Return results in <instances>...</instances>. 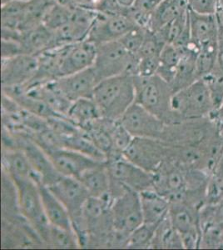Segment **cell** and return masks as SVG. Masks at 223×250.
I'll list each match as a JSON object with an SVG mask.
<instances>
[{
  "label": "cell",
  "mask_w": 223,
  "mask_h": 250,
  "mask_svg": "<svg viewBox=\"0 0 223 250\" xmlns=\"http://www.w3.org/2000/svg\"><path fill=\"white\" fill-rule=\"evenodd\" d=\"M153 188L170 203L182 201L186 190V168L165 159L153 173Z\"/></svg>",
  "instance_id": "cell-10"
},
{
  "label": "cell",
  "mask_w": 223,
  "mask_h": 250,
  "mask_svg": "<svg viewBox=\"0 0 223 250\" xmlns=\"http://www.w3.org/2000/svg\"><path fill=\"white\" fill-rule=\"evenodd\" d=\"M139 194L141 199L143 223L147 225H158L168 213L169 200L157 192L153 188L140 192Z\"/></svg>",
  "instance_id": "cell-23"
},
{
  "label": "cell",
  "mask_w": 223,
  "mask_h": 250,
  "mask_svg": "<svg viewBox=\"0 0 223 250\" xmlns=\"http://www.w3.org/2000/svg\"><path fill=\"white\" fill-rule=\"evenodd\" d=\"M189 9L198 14L215 15L219 0H187Z\"/></svg>",
  "instance_id": "cell-39"
},
{
  "label": "cell",
  "mask_w": 223,
  "mask_h": 250,
  "mask_svg": "<svg viewBox=\"0 0 223 250\" xmlns=\"http://www.w3.org/2000/svg\"><path fill=\"white\" fill-rule=\"evenodd\" d=\"M217 65H218L222 70H223V28H221V27H219Z\"/></svg>",
  "instance_id": "cell-41"
},
{
  "label": "cell",
  "mask_w": 223,
  "mask_h": 250,
  "mask_svg": "<svg viewBox=\"0 0 223 250\" xmlns=\"http://www.w3.org/2000/svg\"><path fill=\"white\" fill-rule=\"evenodd\" d=\"M79 179L91 197L113 198L111 194V178L106 162L89 168Z\"/></svg>",
  "instance_id": "cell-25"
},
{
  "label": "cell",
  "mask_w": 223,
  "mask_h": 250,
  "mask_svg": "<svg viewBox=\"0 0 223 250\" xmlns=\"http://www.w3.org/2000/svg\"><path fill=\"white\" fill-rule=\"evenodd\" d=\"M106 165L111 182L139 193L153 188V173L131 162L123 154L108 157Z\"/></svg>",
  "instance_id": "cell-8"
},
{
  "label": "cell",
  "mask_w": 223,
  "mask_h": 250,
  "mask_svg": "<svg viewBox=\"0 0 223 250\" xmlns=\"http://www.w3.org/2000/svg\"><path fill=\"white\" fill-rule=\"evenodd\" d=\"M202 80L208 88L215 111L219 108L223 101V70L216 65L212 71L202 78Z\"/></svg>",
  "instance_id": "cell-35"
},
{
  "label": "cell",
  "mask_w": 223,
  "mask_h": 250,
  "mask_svg": "<svg viewBox=\"0 0 223 250\" xmlns=\"http://www.w3.org/2000/svg\"><path fill=\"white\" fill-rule=\"evenodd\" d=\"M186 48V47L180 48L171 44H165L162 50L157 74L165 81H167L169 84H171L173 80L176 70L181 61L184 49Z\"/></svg>",
  "instance_id": "cell-31"
},
{
  "label": "cell",
  "mask_w": 223,
  "mask_h": 250,
  "mask_svg": "<svg viewBox=\"0 0 223 250\" xmlns=\"http://www.w3.org/2000/svg\"><path fill=\"white\" fill-rule=\"evenodd\" d=\"M96 53V44L88 40L60 45V78L93 67Z\"/></svg>",
  "instance_id": "cell-16"
},
{
  "label": "cell",
  "mask_w": 223,
  "mask_h": 250,
  "mask_svg": "<svg viewBox=\"0 0 223 250\" xmlns=\"http://www.w3.org/2000/svg\"><path fill=\"white\" fill-rule=\"evenodd\" d=\"M74 6L55 2L42 20V23L53 33L65 25L70 19Z\"/></svg>",
  "instance_id": "cell-34"
},
{
  "label": "cell",
  "mask_w": 223,
  "mask_h": 250,
  "mask_svg": "<svg viewBox=\"0 0 223 250\" xmlns=\"http://www.w3.org/2000/svg\"><path fill=\"white\" fill-rule=\"evenodd\" d=\"M42 243L52 248L58 249H76L80 248L79 240L73 230L48 225L42 237Z\"/></svg>",
  "instance_id": "cell-32"
},
{
  "label": "cell",
  "mask_w": 223,
  "mask_h": 250,
  "mask_svg": "<svg viewBox=\"0 0 223 250\" xmlns=\"http://www.w3.org/2000/svg\"><path fill=\"white\" fill-rule=\"evenodd\" d=\"M115 1H116L120 8H122L127 13L128 9L133 7L136 0H115Z\"/></svg>",
  "instance_id": "cell-43"
},
{
  "label": "cell",
  "mask_w": 223,
  "mask_h": 250,
  "mask_svg": "<svg viewBox=\"0 0 223 250\" xmlns=\"http://www.w3.org/2000/svg\"><path fill=\"white\" fill-rule=\"evenodd\" d=\"M134 76L120 74L100 81L97 84L93 99L99 107L102 118L119 120L135 102Z\"/></svg>",
  "instance_id": "cell-1"
},
{
  "label": "cell",
  "mask_w": 223,
  "mask_h": 250,
  "mask_svg": "<svg viewBox=\"0 0 223 250\" xmlns=\"http://www.w3.org/2000/svg\"><path fill=\"white\" fill-rule=\"evenodd\" d=\"M54 83L58 89L73 103L85 98H93L99 80L93 67H91L60 78Z\"/></svg>",
  "instance_id": "cell-19"
},
{
  "label": "cell",
  "mask_w": 223,
  "mask_h": 250,
  "mask_svg": "<svg viewBox=\"0 0 223 250\" xmlns=\"http://www.w3.org/2000/svg\"><path fill=\"white\" fill-rule=\"evenodd\" d=\"M190 40L198 52L197 65L202 74L217 64L219 26L216 15L198 14L189 9Z\"/></svg>",
  "instance_id": "cell-2"
},
{
  "label": "cell",
  "mask_w": 223,
  "mask_h": 250,
  "mask_svg": "<svg viewBox=\"0 0 223 250\" xmlns=\"http://www.w3.org/2000/svg\"><path fill=\"white\" fill-rule=\"evenodd\" d=\"M113 227L117 230L131 233L143 224L141 199L139 192L127 188L113 199L111 205Z\"/></svg>",
  "instance_id": "cell-9"
},
{
  "label": "cell",
  "mask_w": 223,
  "mask_h": 250,
  "mask_svg": "<svg viewBox=\"0 0 223 250\" xmlns=\"http://www.w3.org/2000/svg\"><path fill=\"white\" fill-rule=\"evenodd\" d=\"M13 1H20V0H1V3L4 4V3H9V2H13Z\"/></svg>",
  "instance_id": "cell-44"
},
{
  "label": "cell",
  "mask_w": 223,
  "mask_h": 250,
  "mask_svg": "<svg viewBox=\"0 0 223 250\" xmlns=\"http://www.w3.org/2000/svg\"><path fill=\"white\" fill-rule=\"evenodd\" d=\"M133 138L162 140L166 125L144 107L134 102L120 119Z\"/></svg>",
  "instance_id": "cell-11"
},
{
  "label": "cell",
  "mask_w": 223,
  "mask_h": 250,
  "mask_svg": "<svg viewBox=\"0 0 223 250\" xmlns=\"http://www.w3.org/2000/svg\"><path fill=\"white\" fill-rule=\"evenodd\" d=\"M151 249H184L181 235L172 225L168 213L156 228Z\"/></svg>",
  "instance_id": "cell-30"
},
{
  "label": "cell",
  "mask_w": 223,
  "mask_h": 250,
  "mask_svg": "<svg viewBox=\"0 0 223 250\" xmlns=\"http://www.w3.org/2000/svg\"><path fill=\"white\" fill-rule=\"evenodd\" d=\"M188 10L187 0H162L151 17L148 29L158 32Z\"/></svg>",
  "instance_id": "cell-27"
},
{
  "label": "cell",
  "mask_w": 223,
  "mask_h": 250,
  "mask_svg": "<svg viewBox=\"0 0 223 250\" xmlns=\"http://www.w3.org/2000/svg\"><path fill=\"white\" fill-rule=\"evenodd\" d=\"M39 68L38 55L20 54L2 59V88H20L28 85L34 80Z\"/></svg>",
  "instance_id": "cell-12"
},
{
  "label": "cell",
  "mask_w": 223,
  "mask_h": 250,
  "mask_svg": "<svg viewBox=\"0 0 223 250\" xmlns=\"http://www.w3.org/2000/svg\"><path fill=\"white\" fill-rule=\"evenodd\" d=\"M172 108L176 124L186 120L209 118L214 111V105L208 88L202 79L174 93L172 96Z\"/></svg>",
  "instance_id": "cell-4"
},
{
  "label": "cell",
  "mask_w": 223,
  "mask_h": 250,
  "mask_svg": "<svg viewBox=\"0 0 223 250\" xmlns=\"http://www.w3.org/2000/svg\"><path fill=\"white\" fill-rule=\"evenodd\" d=\"M135 102L158 117L165 125L176 124L172 112L173 91L169 83L156 74L152 76H134Z\"/></svg>",
  "instance_id": "cell-3"
},
{
  "label": "cell",
  "mask_w": 223,
  "mask_h": 250,
  "mask_svg": "<svg viewBox=\"0 0 223 250\" xmlns=\"http://www.w3.org/2000/svg\"><path fill=\"white\" fill-rule=\"evenodd\" d=\"M200 208L184 201L170 203L168 216L172 225L181 235L184 249H200Z\"/></svg>",
  "instance_id": "cell-7"
},
{
  "label": "cell",
  "mask_w": 223,
  "mask_h": 250,
  "mask_svg": "<svg viewBox=\"0 0 223 250\" xmlns=\"http://www.w3.org/2000/svg\"><path fill=\"white\" fill-rule=\"evenodd\" d=\"M162 0H136L128 9L127 17L135 26L148 29L150 20Z\"/></svg>",
  "instance_id": "cell-33"
},
{
  "label": "cell",
  "mask_w": 223,
  "mask_h": 250,
  "mask_svg": "<svg viewBox=\"0 0 223 250\" xmlns=\"http://www.w3.org/2000/svg\"><path fill=\"white\" fill-rule=\"evenodd\" d=\"M47 187L65 206L71 222L82 216L85 203L90 195L79 179L62 175L56 182Z\"/></svg>",
  "instance_id": "cell-14"
},
{
  "label": "cell",
  "mask_w": 223,
  "mask_h": 250,
  "mask_svg": "<svg viewBox=\"0 0 223 250\" xmlns=\"http://www.w3.org/2000/svg\"><path fill=\"white\" fill-rule=\"evenodd\" d=\"M57 2L68 5L97 10L102 0H56Z\"/></svg>",
  "instance_id": "cell-40"
},
{
  "label": "cell",
  "mask_w": 223,
  "mask_h": 250,
  "mask_svg": "<svg viewBox=\"0 0 223 250\" xmlns=\"http://www.w3.org/2000/svg\"><path fill=\"white\" fill-rule=\"evenodd\" d=\"M165 44L176 47H187L190 40L189 10L186 14L173 20L162 29L154 32Z\"/></svg>",
  "instance_id": "cell-28"
},
{
  "label": "cell",
  "mask_w": 223,
  "mask_h": 250,
  "mask_svg": "<svg viewBox=\"0 0 223 250\" xmlns=\"http://www.w3.org/2000/svg\"><path fill=\"white\" fill-rule=\"evenodd\" d=\"M215 15L218 20V26L221 28H223V0H219L218 9H217Z\"/></svg>",
  "instance_id": "cell-42"
},
{
  "label": "cell",
  "mask_w": 223,
  "mask_h": 250,
  "mask_svg": "<svg viewBox=\"0 0 223 250\" xmlns=\"http://www.w3.org/2000/svg\"><path fill=\"white\" fill-rule=\"evenodd\" d=\"M96 15V10L74 6L67 23L54 33L56 47L87 40Z\"/></svg>",
  "instance_id": "cell-18"
},
{
  "label": "cell",
  "mask_w": 223,
  "mask_h": 250,
  "mask_svg": "<svg viewBox=\"0 0 223 250\" xmlns=\"http://www.w3.org/2000/svg\"><path fill=\"white\" fill-rule=\"evenodd\" d=\"M158 225L142 224L129 235L127 249H151Z\"/></svg>",
  "instance_id": "cell-36"
},
{
  "label": "cell",
  "mask_w": 223,
  "mask_h": 250,
  "mask_svg": "<svg viewBox=\"0 0 223 250\" xmlns=\"http://www.w3.org/2000/svg\"><path fill=\"white\" fill-rule=\"evenodd\" d=\"M111 136L113 140V153L108 157L124 154L133 140V137L122 125L120 120H114L112 124Z\"/></svg>",
  "instance_id": "cell-37"
},
{
  "label": "cell",
  "mask_w": 223,
  "mask_h": 250,
  "mask_svg": "<svg viewBox=\"0 0 223 250\" xmlns=\"http://www.w3.org/2000/svg\"><path fill=\"white\" fill-rule=\"evenodd\" d=\"M198 52L190 44L184 49L181 61L178 64L175 75L170 86L173 93L182 90L200 80L197 68Z\"/></svg>",
  "instance_id": "cell-26"
},
{
  "label": "cell",
  "mask_w": 223,
  "mask_h": 250,
  "mask_svg": "<svg viewBox=\"0 0 223 250\" xmlns=\"http://www.w3.org/2000/svg\"><path fill=\"white\" fill-rule=\"evenodd\" d=\"M13 182L17 188L18 205L21 216L34 228L42 240L49 223L43 210L39 184L33 179Z\"/></svg>",
  "instance_id": "cell-6"
},
{
  "label": "cell",
  "mask_w": 223,
  "mask_h": 250,
  "mask_svg": "<svg viewBox=\"0 0 223 250\" xmlns=\"http://www.w3.org/2000/svg\"><path fill=\"white\" fill-rule=\"evenodd\" d=\"M164 45L165 43L156 33L147 29L143 44L136 54L137 66L134 76H152L157 74Z\"/></svg>",
  "instance_id": "cell-20"
},
{
  "label": "cell",
  "mask_w": 223,
  "mask_h": 250,
  "mask_svg": "<svg viewBox=\"0 0 223 250\" xmlns=\"http://www.w3.org/2000/svg\"><path fill=\"white\" fill-rule=\"evenodd\" d=\"M136 66L135 56L119 40L97 46L93 68L99 82L120 74H130L134 76Z\"/></svg>",
  "instance_id": "cell-5"
},
{
  "label": "cell",
  "mask_w": 223,
  "mask_h": 250,
  "mask_svg": "<svg viewBox=\"0 0 223 250\" xmlns=\"http://www.w3.org/2000/svg\"><path fill=\"white\" fill-rule=\"evenodd\" d=\"M18 42L23 54L39 55L56 47L54 33L43 23L21 33Z\"/></svg>",
  "instance_id": "cell-22"
},
{
  "label": "cell",
  "mask_w": 223,
  "mask_h": 250,
  "mask_svg": "<svg viewBox=\"0 0 223 250\" xmlns=\"http://www.w3.org/2000/svg\"><path fill=\"white\" fill-rule=\"evenodd\" d=\"M39 186L42 198L43 210L49 225L68 230H73L70 215L65 206L62 205V203L46 185L39 184Z\"/></svg>",
  "instance_id": "cell-24"
},
{
  "label": "cell",
  "mask_w": 223,
  "mask_h": 250,
  "mask_svg": "<svg viewBox=\"0 0 223 250\" xmlns=\"http://www.w3.org/2000/svg\"><path fill=\"white\" fill-rule=\"evenodd\" d=\"M134 26L126 15H107L97 11L96 18L87 40L97 46L118 41Z\"/></svg>",
  "instance_id": "cell-15"
},
{
  "label": "cell",
  "mask_w": 223,
  "mask_h": 250,
  "mask_svg": "<svg viewBox=\"0 0 223 250\" xmlns=\"http://www.w3.org/2000/svg\"><path fill=\"white\" fill-rule=\"evenodd\" d=\"M43 150L48 154L58 173L62 176L79 179L88 169L103 163L70 148H53Z\"/></svg>",
  "instance_id": "cell-17"
},
{
  "label": "cell",
  "mask_w": 223,
  "mask_h": 250,
  "mask_svg": "<svg viewBox=\"0 0 223 250\" xmlns=\"http://www.w3.org/2000/svg\"><path fill=\"white\" fill-rule=\"evenodd\" d=\"M66 118L80 128L102 118L99 107L93 98H85L72 103Z\"/></svg>",
  "instance_id": "cell-29"
},
{
  "label": "cell",
  "mask_w": 223,
  "mask_h": 250,
  "mask_svg": "<svg viewBox=\"0 0 223 250\" xmlns=\"http://www.w3.org/2000/svg\"><path fill=\"white\" fill-rule=\"evenodd\" d=\"M2 168L13 181L33 179L39 184L40 179L34 173L24 152L19 148H3Z\"/></svg>",
  "instance_id": "cell-21"
},
{
  "label": "cell",
  "mask_w": 223,
  "mask_h": 250,
  "mask_svg": "<svg viewBox=\"0 0 223 250\" xmlns=\"http://www.w3.org/2000/svg\"><path fill=\"white\" fill-rule=\"evenodd\" d=\"M147 31V29H143L139 26H134L133 29L127 32L119 41L131 54L136 56V54L139 53L143 44Z\"/></svg>",
  "instance_id": "cell-38"
},
{
  "label": "cell",
  "mask_w": 223,
  "mask_h": 250,
  "mask_svg": "<svg viewBox=\"0 0 223 250\" xmlns=\"http://www.w3.org/2000/svg\"><path fill=\"white\" fill-rule=\"evenodd\" d=\"M128 160L153 173L167 158V145L160 140L133 138L123 154Z\"/></svg>",
  "instance_id": "cell-13"
}]
</instances>
